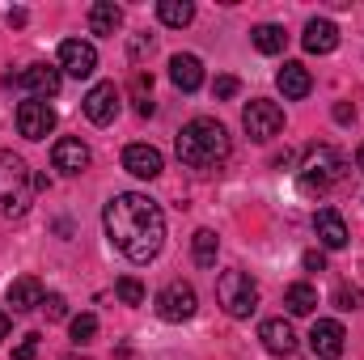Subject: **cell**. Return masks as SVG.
I'll list each match as a JSON object with an SVG mask.
<instances>
[{
  "mask_svg": "<svg viewBox=\"0 0 364 360\" xmlns=\"http://www.w3.org/2000/svg\"><path fill=\"white\" fill-rule=\"evenodd\" d=\"M102 225H106V238L132 263H153L166 246V212L149 195H136V191L114 195L102 212Z\"/></svg>",
  "mask_w": 364,
  "mask_h": 360,
  "instance_id": "cell-1",
  "label": "cell"
},
{
  "mask_svg": "<svg viewBox=\"0 0 364 360\" xmlns=\"http://www.w3.org/2000/svg\"><path fill=\"white\" fill-rule=\"evenodd\" d=\"M216 301L225 305L229 318H250L259 309V284L250 280V271H220L216 280Z\"/></svg>",
  "mask_w": 364,
  "mask_h": 360,
  "instance_id": "cell-4",
  "label": "cell"
},
{
  "mask_svg": "<svg viewBox=\"0 0 364 360\" xmlns=\"http://www.w3.org/2000/svg\"><path fill=\"white\" fill-rule=\"evenodd\" d=\"M17 132H21L26 140H47V136L55 132V110H51L43 97H26V102L17 106Z\"/></svg>",
  "mask_w": 364,
  "mask_h": 360,
  "instance_id": "cell-8",
  "label": "cell"
},
{
  "mask_svg": "<svg viewBox=\"0 0 364 360\" xmlns=\"http://www.w3.org/2000/svg\"><path fill=\"white\" fill-rule=\"evenodd\" d=\"M123 26V9L114 4V0H97L90 9V30L93 34H114Z\"/></svg>",
  "mask_w": 364,
  "mask_h": 360,
  "instance_id": "cell-22",
  "label": "cell"
},
{
  "mask_svg": "<svg viewBox=\"0 0 364 360\" xmlns=\"http://www.w3.org/2000/svg\"><path fill=\"white\" fill-rule=\"evenodd\" d=\"M314 233H318V242H322L326 250H343V246H348V225H343V216H339L335 208H322V212L314 216Z\"/></svg>",
  "mask_w": 364,
  "mask_h": 360,
  "instance_id": "cell-18",
  "label": "cell"
},
{
  "mask_svg": "<svg viewBox=\"0 0 364 360\" xmlns=\"http://www.w3.org/2000/svg\"><path fill=\"white\" fill-rule=\"evenodd\" d=\"M335 305H339V309H364V288L343 284V288L335 292Z\"/></svg>",
  "mask_w": 364,
  "mask_h": 360,
  "instance_id": "cell-28",
  "label": "cell"
},
{
  "mask_svg": "<svg viewBox=\"0 0 364 360\" xmlns=\"http://www.w3.org/2000/svg\"><path fill=\"white\" fill-rule=\"evenodd\" d=\"M242 127L250 132V140H259V144H267L279 136V127H284V110L267 102V97H255L246 110H242Z\"/></svg>",
  "mask_w": 364,
  "mask_h": 360,
  "instance_id": "cell-6",
  "label": "cell"
},
{
  "mask_svg": "<svg viewBox=\"0 0 364 360\" xmlns=\"http://www.w3.org/2000/svg\"><path fill=\"white\" fill-rule=\"evenodd\" d=\"M356 166H360V174H364V144H360V153H356Z\"/></svg>",
  "mask_w": 364,
  "mask_h": 360,
  "instance_id": "cell-36",
  "label": "cell"
},
{
  "mask_svg": "<svg viewBox=\"0 0 364 360\" xmlns=\"http://www.w3.org/2000/svg\"><path fill=\"white\" fill-rule=\"evenodd\" d=\"M157 17H161V26H174V30H182V26H191L195 4H191V0H161V4H157Z\"/></svg>",
  "mask_w": 364,
  "mask_h": 360,
  "instance_id": "cell-25",
  "label": "cell"
},
{
  "mask_svg": "<svg viewBox=\"0 0 364 360\" xmlns=\"http://www.w3.org/2000/svg\"><path fill=\"white\" fill-rule=\"evenodd\" d=\"M161 153L153 149V144H127L123 149V170L127 174H136V179H157L161 174Z\"/></svg>",
  "mask_w": 364,
  "mask_h": 360,
  "instance_id": "cell-15",
  "label": "cell"
},
{
  "mask_svg": "<svg viewBox=\"0 0 364 360\" xmlns=\"http://www.w3.org/2000/svg\"><path fill=\"white\" fill-rule=\"evenodd\" d=\"M34 348H38V335H26V339L17 344V352H13V360H34Z\"/></svg>",
  "mask_w": 364,
  "mask_h": 360,
  "instance_id": "cell-31",
  "label": "cell"
},
{
  "mask_svg": "<svg viewBox=\"0 0 364 360\" xmlns=\"http://www.w3.org/2000/svg\"><path fill=\"white\" fill-rule=\"evenodd\" d=\"M114 292H119L123 305H144V284H140L136 275H123V280L114 284Z\"/></svg>",
  "mask_w": 364,
  "mask_h": 360,
  "instance_id": "cell-26",
  "label": "cell"
},
{
  "mask_svg": "<svg viewBox=\"0 0 364 360\" xmlns=\"http://www.w3.org/2000/svg\"><path fill=\"white\" fill-rule=\"evenodd\" d=\"M157 314L166 318V322H186V318H195V288L191 284H166L161 292H157Z\"/></svg>",
  "mask_w": 364,
  "mask_h": 360,
  "instance_id": "cell-9",
  "label": "cell"
},
{
  "mask_svg": "<svg viewBox=\"0 0 364 360\" xmlns=\"http://www.w3.org/2000/svg\"><path fill=\"white\" fill-rule=\"evenodd\" d=\"M352 115H356V110H352V106H335V119H339V123H348V119H352Z\"/></svg>",
  "mask_w": 364,
  "mask_h": 360,
  "instance_id": "cell-34",
  "label": "cell"
},
{
  "mask_svg": "<svg viewBox=\"0 0 364 360\" xmlns=\"http://www.w3.org/2000/svg\"><path fill=\"white\" fill-rule=\"evenodd\" d=\"M348 348V331L335 322V318H318L314 331H309V352L318 360H339Z\"/></svg>",
  "mask_w": 364,
  "mask_h": 360,
  "instance_id": "cell-10",
  "label": "cell"
},
{
  "mask_svg": "<svg viewBox=\"0 0 364 360\" xmlns=\"http://www.w3.org/2000/svg\"><path fill=\"white\" fill-rule=\"evenodd\" d=\"M343 170H348V162L339 157V149L318 144V149H309V157H305V166H301V191L322 195L326 186H335V182L343 179Z\"/></svg>",
  "mask_w": 364,
  "mask_h": 360,
  "instance_id": "cell-5",
  "label": "cell"
},
{
  "mask_svg": "<svg viewBox=\"0 0 364 360\" xmlns=\"http://www.w3.org/2000/svg\"><path fill=\"white\" fill-rule=\"evenodd\" d=\"M237 90H242V85H237V77H216V81H212V93H216L220 102L237 97Z\"/></svg>",
  "mask_w": 364,
  "mask_h": 360,
  "instance_id": "cell-30",
  "label": "cell"
},
{
  "mask_svg": "<svg viewBox=\"0 0 364 360\" xmlns=\"http://www.w3.org/2000/svg\"><path fill=\"white\" fill-rule=\"evenodd\" d=\"M259 339H263V348L272 356H292L296 352V335H292V322L288 318H267L259 327Z\"/></svg>",
  "mask_w": 364,
  "mask_h": 360,
  "instance_id": "cell-16",
  "label": "cell"
},
{
  "mask_svg": "<svg viewBox=\"0 0 364 360\" xmlns=\"http://www.w3.org/2000/svg\"><path fill=\"white\" fill-rule=\"evenodd\" d=\"M255 47L263 51V55H279L284 51V43H288V34H284V26H275V21H263V26H255Z\"/></svg>",
  "mask_w": 364,
  "mask_h": 360,
  "instance_id": "cell-24",
  "label": "cell"
},
{
  "mask_svg": "<svg viewBox=\"0 0 364 360\" xmlns=\"http://www.w3.org/2000/svg\"><path fill=\"white\" fill-rule=\"evenodd\" d=\"M284 309H288L292 318L314 314V309H318V288H314V284H288V288H284Z\"/></svg>",
  "mask_w": 364,
  "mask_h": 360,
  "instance_id": "cell-21",
  "label": "cell"
},
{
  "mask_svg": "<svg viewBox=\"0 0 364 360\" xmlns=\"http://www.w3.org/2000/svg\"><path fill=\"white\" fill-rule=\"evenodd\" d=\"M170 81H174L182 93L199 90V85H203V64H199V55H174V60H170Z\"/></svg>",
  "mask_w": 364,
  "mask_h": 360,
  "instance_id": "cell-20",
  "label": "cell"
},
{
  "mask_svg": "<svg viewBox=\"0 0 364 360\" xmlns=\"http://www.w3.org/2000/svg\"><path fill=\"white\" fill-rule=\"evenodd\" d=\"M64 360H90V356H64Z\"/></svg>",
  "mask_w": 364,
  "mask_h": 360,
  "instance_id": "cell-37",
  "label": "cell"
},
{
  "mask_svg": "<svg viewBox=\"0 0 364 360\" xmlns=\"http://www.w3.org/2000/svg\"><path fill=\"white\" fill-rule=\"evenodd\" d=\"M30 203H34V174H30V166L17 153L0 149V216L17 221V216L30 212Z\"/></svg>",
  "mask_w": 364,
  "mask_h": 360,
  "instance_id": "cell-3",
  "label": "cell"
},
{
  "mask_svg": "<svg viewBox=\"0 0 364 360\" xmlns=\"http://www.w3.org/2000/svg\"><path fill=\"white\" fill-rule=\"evenodd\" d=\"M9 26H26V9H13L9 13Z\"/></svg>",
  "mask_w": 364,
  "mask_h": 360,
  "instance_id": "cell-33",
  "label": "cell"
},
{
  "mask_svg": "<svg viewBox=\"0 0 364 360\" xmlns=\"http://www.w3.org/2000/svg\"><path fill=\"white\" fill-rule=\"evenodd\" d=\"M68 331H73V344H90L93 335H97V318L93 314H77L68 322Z\"/></svg>",
  "mask_w": 364,
  "mask_h": 360,
  "instance_id": "cell-27",
  "label": "cell"
},
{
  "mask_svg": "<svg viewBox=\"0 0 364 360\" xmlns=\"http://www.w3.org/2000/svg\"><path fill=\"white\" fill-rule=\"evenodd\" d=\"M0 339H9V314L0 309Z\"/></svg>",
  "mask_w": 364,
  "mask_h": 360,
  "instance_id": "cell-35",
  "label": "cell"
},
{
  "mask_svg": "<svg viewBox=\"0 0 364 360\" xmlns=\"http://www.w3.org/2000/svg\"><path fill=\"white\" fill-rule=\"evenodd\" d=\"M4 301L13 305V314H30V309H38V305H43V284H38V275H17V280L9 284Z\"/></svg>",
  "mask_w": 364,
  "mask_h": 360,
  "instance_id": "cell-17",
  "label": "cell"
},
{
  "mask_svg": "<svg viewBox=\"0 0 364 360\" xmlns=\"http://www.w3.org/2000/svg\"><path fill=\"white\" fill-rule=\"evenodd\" d=\"M275 85H279V93L284 97H305V93L314 90V77H309V68L305 64H296V60H288L284 68H279V77H275Z\"/></svg>",
  "mask_w": 364,
  "mask_h": 360,
  "instance_id": "cell-19",
  "label": "cell"
},
{
  "mask_svg": "<svg viewBox=\"0 0 364 360\" xmlns=\"http://www.w3.org/2000/svg\"><path fill=\"white\" fill-rule=\"evenodd\" d=\"M85 115H90V123H97V127L114 123V115H119V90H114V81H97L85 93Z\"/></svg>",
  "mask_w": 364,
  "mask_h": 360,
  "instance_id": "cell-12",
  "label": "cell"
},
{
  "mask_svg": "<svg viewBox=\"0 0 364 360\" xmlns=\"http://www.w3.org/2000/svg\"><path fill=\"white\" fill-rule=\"evenodd\" d=\"M301 43H305V51H309V55H331V51L339 47V26H335V21H326V17H309V21H305V34H301Z\"/></svg>",
  "mask_w": 364,
  "mask_h": 360,
  "instance_id": "cell-14",
  "label": "cell"
},
{
  "mask_svg": "<svg viewBox=\"0 0 364 360\" xmlns=\"http://www.w3.org/2000/svg\"><path fill=\"white\" fill-rule=\"evenodd\" d=\"M60 68L68 73V77H77V81H85L97 73V51H93V43L85 38H64L60 43Z\"/></svg>",
  "mask_w": 364,
  "mask_h": 360,
  "instance_id": "cell-11",
  "label": "cell"
},
{
  "mask_svg": "<svg viewBox=\"0 0 364 360\" xmlns=\"http://www.w3.org/2000/svg\"><path fill=\"white\" fill-rule=\"evenodd\" d=\"M43 309H47V318H51V322H60V318L68 314V301H64L60 292H47V297H43Z\"/></svg>",
  "mask_w": 364,
  "mask_h": 360,
  "instance_id": "cell-29",
  "label": "cell"
},
{
  "mask_svg": "<svg viewBox=\"0 0 364 360\" xmlns=\"http://www.w3.org/2000/svg\"><path fill=\"white\" fill-rule=\"evenodd\" d=\"M301 263H305V271H326V255H322V250H305Z\"/></svg>",
  "mask_w": 364,
  "mask_h": 360,
  "instance_id": "cell-32",
  "label": "cell"
},
{
  "mask_svg": "<svg viewBox=\"0 0 364 360\" xmlns=\"http://www.w3.org/2000/svg\"><path fill=\"white\" fill-rule=\"evenodd\" d=\"M216 250H220V238H216L212 229H199V233L191 238V259H195L199 268H216Z\"/></svg>",
  "mask_w": 364,
  "mask_h": 360,
  "instance_id": "cell-23",
  "label": "cell"
},
{
  "mask_svg": "<svg viewBox=\"0 0 364 360\" xmlns=\"http://www.w3.org/2000/svg\"><path fill=\"white\" fill-rule=\"evenodd\" d=\"M229 132L216 119H191L178 136V162L191 170H216L229 157Z\"/></svg>",
  "mask_w": 364,
  "mask_h": 360,
  "instance_id": "cell-2",
  "label": "cell"
},
{
  "mask_svg": "<svg viewBox=\"0 0 364 360\" xmlns=\"http://www.w3.org/2000/svg\"><path fill=\"white\" fill-rule=\"evenodd\" d=\"M60 81H64V77H60V68H51V64H30V68H21L17 77H4L9 90H26L30 97H43V102L60 93Z\"/></svg>",
  "mask_w": 364,
  "mask_h": 360,
  "instance_id": "cell-7",
  "label": "cell"
},
{
  "mask_svg": "<svg viewBox=\"0 0 364 360\" xmlns=\"http://www.w3.org/2000/svg\"><path fill=\"white\" fill-rule=\"evenodd\" d=\"M51 162H55V170H60V174H85L93 157H90V144H81L77 136H64V140H55Z\"/></svg>",
  "mask_w": 364,
  "mask_h": 360,
  "instance_id": "cell-13",
  "label": "cell"
}]
</instances>
